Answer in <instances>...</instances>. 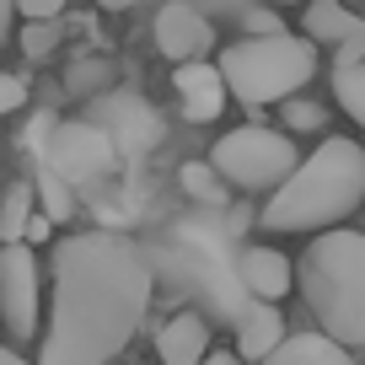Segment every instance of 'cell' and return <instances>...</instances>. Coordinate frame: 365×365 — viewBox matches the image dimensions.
Masks as SVG:
<instances>
[{
  "label": "cell",
  "instance_id": "obj_1",
  "mask_svg": "<svg viewBox=\"0 0 365 365\" xmlns=\"http://www.w3.org/2000/svg\"><path fill=\"white\" fill-rule=\"evenodd\" d=\"M156 263L135 237L76 231L54 242L48 258V328L38 365H113L118 349L145 322Z\"/></svg>",
  "mask_w": 365,
  "mask_h": 365
},
{
  "label": "cell",
  "instance_id": "obj_2",
  "mask_svg": "<svg viewBox=\"0 0 365 365\" xmlns=\"http://www.w3.org/2000/svg\"><path fill=\"white\" fill-rule=\"evenodd\" d=\"M247 220H226V210H194V215L172 220L156 242H150V263L156 279H167L178 296L194 301V312H205L210 322L237 328L252 307V290L242 279V247L231 242V231Z\"/></svg>",
  "mask_w": 365,
  "mask_h": 365
},
{
  "label": "cell",
  "instance_id": "obj_3",
  "mask_svg": "<svg viewBox=\"0 0 365 365\" xmlns=\"http://www.w3.org/2000/svg\"><path fill=\"white\" fill-rule=\"evenodd\" d=\"M365 205V150L354 140H322L301 172L263 205L258 226L274 237H296V231H333L344 215Z\"/></svg>",
  "mask_w": 365,
  "mask_h": 365
},
{
  "label": "cell",
  "instance_id": "obj_4",
  "mask_svg": "<svg viewBox=\"0 0 365 365\" xmlns=\"http://www.w3.org/2000/svg\"><path fill=\"white\" fill-rule=\"evenodd\" d=\"M301 296L317 333L344 349H365V231H322L301 252Z\"/></svg>",
  "mask_w": 365,
  "mask_h": 365
},
{
  "label": "cell",
  "instance_id": "obj_5",
  "mask_svg": "<svg viewBox=\"0 0 365 365\" xmlns=\"http://www.w3.org/2000/svg\"><path fill=\"white\" fill-rule=\"evenodd\" d=\"M220 76H226L231 97L242 108H285L312 76H317V43L296 33L279 38H242L220 54Z\"/></svg>",
  "mask_w": 365,
  "mask_h": 365
},
{
  "label": "cell",
  "instance_id": "obj_6",
  "mask_svg": "<svg viewBox=\"0 0 365 365\" xmlns=\"http://www.w3.org/2000/svg\"><path fill=\"white\" fill-rule=\"evenodd\" d=\"M301 161L307 156L296 150V140H290L285 129H263V124L231 129V135H220L215 150H210V167H215L231 188H242V194H269V199L301 172Z\"/></svg>",
  "mask_w": 365,
  "mask_h": 365
},
{
  "label": "cell",
  "instance_id": "obj_7",
  "mask_svg": "<svg viewBox=\"0 0 365 365\" xmlns=\"http://www.w3.org/2000/svg\"><path fill=\"white\" fill-rule=\"evenodd\" d=\"M38 161H43V167H54L59 178L76 182V188H97V182L113 178V167H118L124 156H118V145H113L97 124H91V118H59L54 140H48V150H43Z\"/></svg>",
  "mask_w": 365,
  "mask_h": 365
},
{
  "label": "cell",
  "instance_id": "obj_8",
  "mask_svg": "<svg viewBox=\"0 0 365 365\" xmlns=\"http://www.w3.org/2000/svg\"><path fill=\"white\" fill-rule=\"evenodd\" d=\"M0 317H6V339L27 344L38 339V317H43V269L27 242L0 252Z\"/></svg>",
  "mask_w": 365,
  "mask_h": 365
},
{
  "label": "cell",
  "instance_id": "obj_9",
  "mask_svg": "<svg viewBox=\"0 0 365 365\" xmlns=\"http://www.w3.org/2000/svg\"><path fill=\"white\" fill-rule=\"evenodd\" d=\"M86 118L103 129L108 140H113L124 161L150 156V150L167 140V124H161V113L145 103V97H140V91H108V97H97V103L86 108Z\"/></svg>",
  "mask_w": 365,
  "mask_h": 365
},
{
  "label": "cell",
  "instance_id": "obj_10",
  "mask_svg": "<svg viewBox=\"0 0 365 365\" xmlns=\"http://www.w3.org/2000/svg\"><path fill=\"white\" fill-rule=\"evenodd\" d=\"M210 43H215V22L199 11L194 0H167V6L156 11V48L172 59V65L205 59Z\"/></svg>",
  "mask_w": 365,
  "mask_h": 365
},
{
  "label": "cell",
  "instance_id": "obj_11",
  "mask_svg": "<svg viewBox=\"0 0 365 365\" xmlns=\"http://www.w3.org/2000/svg\"><path fill=\"white\" fill-rule=\"evenodd\" d=\"M312 43H333L339 59L333 65H360L365 59V16H354L344 0H307V16H301Z\"/></svg>",
  "mask_w": 365,
  "mask_h": 365
},
{
  "label": "cell",
  "instance_id": "obj_12",
  "mask_svg": "<svg viewBox=\"0 0 365 365\" xmlns=\"http://www.w3.org/2000/svg\"><path fill=\"white\" fill-rule=\"evenodd\" d=\"M172 86H178V108L188 124H215L220 113H226V76H220V65H210V59H194V65H178V76H172Z\"/></svg>",
  "mask_w": 365,
  "mask_h": 365
},
{
  "label": "cell",
  "instance_id": "obj_13",
  "mask_svg": "<svg viewBox=\"0 0 365 365\" xmlns=\"http://www.w3.org/2000/svg\"><path fill=\"white\" fill-rule=\"evenodd\" d=\"M156 354H161V365H205L210 360V317L205 312H178L172 322H161Z\"/></svg>",
  "mask_w": 365,
  "mask_h": 365
},
{
  "label": "cell",
  "instance_id": "obj_14",
  "mask_svg": "<svg viewBox=\"0 0 365 365\" xmlns=\"http://www.w3.org/2000/svg\"><path fill=\"white\" fill-rule=\"evenodd\" d=\"M285 317H279V307H269V301H252L247 307V317L237 322V354L242 360H258V365H269L274 354L285 349Z\"/></svg>",
  "mask_w": 365,
  "mask_h": 365
},
{
  "label": "cell",
  "instance_id": "obj_15",
  "mask_svg": "<svg viewBox=\"0 0 365 365\" xmlns=\"http://www.w3.org/2000/svg\"><path fill=\"white\" fill-rule=\"evenodd\" d=\"M242 279H247V290H252V301H279V296H290V285H296V263L285 258V252H274V247H242Z\"/></svg>",
  "mask_w": 365,
  "mask_h": 365
},
{
  "label": "cell",
  "instance_id": "obj_16",
  "mask_svg": "<svg viewBox=\"0 0 365 365\" xmlns=\"http://www.w3.org/2000/svg\"><path fill=\"white\" fill-rule=\"evenodd\" d=\"M269 365H354L344 344H333L328 333H290L285 349L274 354Z\"/></svg>",
  "mask_w": 365,
  "mask_h": 365
},
{
  "label": "cell",
  "instance_id": "obj_17",
  "mask_svg": "<svg viewBox=\"0 0 365 365\" xmlns=\"http://www.w3.org/2000/svg\"><path fill=\"white\" fill-rule=\"evenodd\" d=\"M33 220H38V194H33V182H11V188H6V205H0V237H6V247L27 242Z\"/></svg>",
  "mask_w": 365,
  "mask_h": 365
},
{
  "label": "cell",
  "instance_id": "obj_18",
  "mask_svg": "<svg viewBox=\"0 0 365 365\" xmlns=\"http://www.w3.org/2000/svg\"><path fill=\"white\" fill-rule=\"evenodd\" d=\"M108 81H113V59H103V54H81V59H70V70H65V91L70 97H86V103H97V97H108Z\"/></svg>",
  "mask_w": 365,
  "mask_h": 365
},
{
  "label": "cell",
  "instance_id": "obj_19",
  "mask_svg": "<svg viewBox=\"0 0 365 365\" xmlns=\"http://www.w3.org/2000/svg\"><path fill=\"white\" fill-rule=\"evenodd\" d=\"M33 194H38V210H43L48 220H70V215H76V194H81V188H76V182H65L54 167H43V161H38Z\"/></svg>",
  "mask_w": 365,
  "mask_h": 365
},
{
  "label": "cell",
  "instance_id": "obj_20",
  "mask_svg": "<svg viewBox=\"0 0 365 365\" xmlns=\"http://www.w3.org/2000/svg\"><path fill=\"white\" fill-rule=\"evenodd\" d=\"M178 182L199 210H226V178H220L210 161H188V167L178 172Z\"/></svg>",
  "mask_w": 365,
  "mask_h": 365
},
{
  "label": "cell",
  "instance_id": "obj_21",
  "mask_svg": "<svg viewBox=\"0 0 365 365\" xmlns=\"http://www.w3.org/2000/svg\"><path fill=\"white\" fill-rule=\"evenodd\" d=\"M333 97H339V108L365 129V59L360 65H333Z\"/></svg>",
  "mask_w": 365,
  "mask_h": 365
},
{
  "label": "cell",
  "instance_id": "obj_22",
  "mask_svg": "<svg viewBox=\"0 0 365 365\" xmlns=\"http://www.w3.org/2000/svg\"><path fill=\"white\" fill-rule=\"evenodd\" d=\"M279 124H285V135H317V129L328 124V113H322L317 103H307V97H290V103L279 108Z\"/></svg>",
  "mask_w": 365,
  "mask_h": 365
},
{
  "label": "cell",
  "instance_id": "obj_23",
  "mask_svg": "<svg viewBox=\"0 0 365 365\" xmlns=\"http://www.w3.org/2000/svg\"><path fill=\"white\" fill-rule=\"evenodd\" d=\"M54 48H59V22H27V27H22V59L43 65Z\"/></svg>",
  "mask_w": 365,
  "mask_h": 365
},
{
  "label": "cell",
  "instance_id": "obj_24",
  "mask_svg": "<svg viewBox=\"0 0 365 365\" xmlns=\"http://www.w3.org/2000/svg\"><path fill=\"white\" fill-rule=\"evenodd\" d=\"M16 16H27V22H59L65 0H16Z\"/></svg>",
  "mask_w": 365,
  "mask_h": 365
},
{
  "label": "cell",
  "instance_id": "obj_25",
  "mask_svg": "<svg viewBox=\"0 0 365 365\" xmlns=\"http://www.w3.org/2000/svg\"><path fill=\"white\" fill-rule=\"evenodd\" d=\"M205 16H237V22H247V11H258V0H194Z\"/></svg>",
  "mask_w": 365,
  "mask_h": 365
},
{
  "label": "cell",
  "instance_id": "obj_26",
  "mask_svg": "<svg viewBox=\"0 0 365 365\" xmlns=\"http://www.w3.org/2000/svg\"><path fill=\"white\" fill-rule=\"evenodd\" d=\"M242 27H247V38H279V33H285V22H279V16H274L269 6L247 11V22H242Z\"/></svg>",
  "mask_w": 365,
  "mask_h": 365
},
{
  "label": "cell",
  "instance_id": "obj_27",
  "mask_svg": "<svg viewBox=\"0 0 365 365\" xmlns=\"http://www.w3.org/2000/svg\"><path fill=\"white\" fill-rule=\"evenodd\" d=\"M22 103H27V81H22V76H0V108H6V113H16Z\"/></svg>",
  "mask_w": 365,
  "mask_h": 365
},
{
  "label": "cell",
  "instance_id": "obj_28",
  "mask_svg": "<svg viewBox=\"0 0 365 365\" xmlns=\"http://www.w3.org/2000/svg\"><path fill=\"white\" fill-rule=\"evenodd\" d=\"M0 365H38V360H27L16 344H6V349H0Z\"/></svg>",
  "mask_w": 365,
  "mask_h": 365
},
{
  "label": "cell",
  "instance_id": "obj_29",
  "mask_svg": "<svg viewBox=\"0 0 365 365\" xmlns=\"http://www.w3.org/2000/svg\"><path fill=\"white\" fill-rule=\"evenodd\" d=\"M48 226H54V220L38 210V220H33V231H27V242H43V237H48Z\"/></svg>",
  "mask_w": 365,
  "mask_h": 365
},
{
  "label": "cell",
  "instance_id": "obj_30",
  "mask_svg": "<svg viewBox=\"0 0 365 365\" xmlns=\"http://www.w3.org/2000/svg\"><path fill=\"white\" fill-rule=\"evenodd\" d=\"M205 365H242V354H220V349H215V354H210Z\"/></svg>",
  "mask_w": 365,
  "mask_h": 365
},
{
  "label": "cell",
  "instance_id": "obj_31",
  "mask_svg": "<svg viewBox=\"0 0 365 365\" xmlns=\"http://www.w3.org/2000/svg\"><path fill=\"white\" fill-rule=\"evenodd\" d=\"M97 6H103V11H129L135 0H97Z\"/></svg>",
  "mask_w": 365,
  "mask_h": 365
},
{
  "label": "cell",
  "instance_id": "obj_32",
  "mask_svg": "<svg viewBox=\"0 0 365 365\" xmlns=\"http://www.w3.org/2000/svg\"><path fill=\"white\" fill-rule=\"evenodd\" d=\"M274 6H301V0H274Z\"/></svg>",
  "mask_w": 365,
  "mask_h": 365
}]
</instances>
